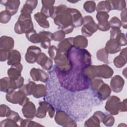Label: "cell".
<instances>
[{"label": "cell", "instance_id": "6da1fadb", "mask_svg": "<svg viewBox=\"0 0 127 127\" xmlns=\"http://www.w3.org/2000/svg\"><path fill=\"white\" fill-rule=\"evenodd\" d=\"M82 73L85 77L90 80L96 77L110 78L114 74V71L107 64L100 65H88L82 69Z\"/></svg>", "mask_w": 127, "mask_h": 127}, {"label": "cell", "instance_id": "7a4b0ae2", "mask_svg": "<svg viewBox=\"0 0 127 127\" xmlns=\"http://www.w3.org/2000/svg\"><path fill=\"white\" fill-rule=\"evenodd\" d=\"M67 9L58 14L54 19L55 24L60 27L65 34L71 33L74 29L72 24L71 16Z\"/></svg>", "mask_w": 127, "mask_h": 127}, {"label": "cell", "instance_id": "3957f363", "mask_svg": "<svg viewBox=\"0 0 127 127\" xmlns=\"http://www.w3.org/2000/svg\"><path fill=\"white\" fill-rule=\"evenodd\" d=\"M34 29L31 15L21 13L17 21L15 23L14 30L16 33H26Z\"/></svg>", "mask_w": 127, "mask_h": 127}, {"label": "cell", "instance_id": "277c9868", "mask_svg": "<svg viewBox=\"0 0 127 127\" xmlns=\"http://www.w3.org/2000/svg\"><path fill=\"white\" fill-rule=\"evenodd\" d=\"M56 67L64 74L67 73L72 69V64L68 54L62 53L59 51L57 56L54 59Z\"/></svg>", "mask_w": 127, "mask_h": 127}, {"label": "cell", "instance_id": "5b68a950", "mask_svg": "<svg viewBox=\"0 0 127 127\" xmlns=\"http://www.w3.org/2000/svg\"><path fill=\"white\" fill-rule=\"evenodd\" d=\"M81 32L82 36L85 37L91 36L98 30L97 24L94 21L93 17L90 15H86L83 18Z\"/></svg>", "mask_w": 127, "mask_h": 127}, {"label": "cell", "instance_id": "8992f818", "mask_svg": "<svg viewBox=\"0 0 127 127\" xmlns=\"http://www.w3.org/2000/svg\"><path fill=\"white\" fill-rule=\"evenodd\" d=\"M5 98L7 101L13 104H18L21 106H23L29 101V99L25 94L20 90L16 91L12 90L6 93Z\"/></svg>", "mask_w": 127, "mask_h": 127}, {"label": "cell", "instance_id": "52a82bcc", "mask_svg": "<svg viewBox=\"0 0 127 127\" xmlns=\"http://www.w3.org/2000/svg\"><path fill=\"white\" fill-rule=\"evenodd\" d=\"M56 123L63 127H76L75 122L64 111H58L55 117Z\"/></svg>", "mask_w": 127, "mask_h": 127}, {"label": "cell", "instance_id": "ba28073f", "mask_svg": "<svg viewBox=\"0 0 127 127\" xmlns=\"http://www.w3.org/2000/svg\"><path fill=\"white\" fill-rule=\"evenodd\" d=\"M39 106L36 113V117L37 118L40 119L45 118L47 112H48L49 116L50 118H53L55 115V109L53 106L45 101L39 102Z\"/></svg>", "mask_w": 127, "mask_h": 127}, {"label": "cell", "instance_id": "9c48e42d", "mask_svg": "<svg viewBox=\"0 0 127 127\" xmlns=\"http://www.w3.org/2000/svg\"><path fill=\"white\" fill-rule=\"evenodd\" d=\"M120 99L116 96H112L109 97L106 102L105 109L112 115H118L119 113Z\"/></svg>", "mask_w": 127, "mask_h": 127}, {"label": "cell", "instance_id": "30bf717a", "mask_svg": "<svg viewBox=\"0 0 127 127\" xmlns=\"http://www.w3.org/2000/svg\"><path fill=\"white\" fill-rule=\"evenodd\" d=\"M41 53L40 48L36 46H30L27 50L25 55L26 61L29 64H34L36 62L38 56Z\"/></svg>", "mask_w": 127, "mask_h": 127}, {"label": "cell", "instance_id": "8fae6325", "mask_svg": "<svg viewBox=\"0 0 127 127\" xmlns=\"http://www.w3.org/2000/svg\"><path fill=\"white\" fill-rule=\"evenodd\" d=\"M0 3L5 6V10L12 16L17 12L20 1L18 0H1Z\"/></svg>", "mask_w": 127, "mask_h": 127}, {"label": "cell", "instance_id": "7c38bea8", "mask_svg": "<svg viewBox=\"0 0 127 127\" xmlns=\"http://www.w3.org/2000/svg\"><path fill=\"white\" fill-rule=\"evenodd\" d=\"M22 112L25 118L28 119H33L36 116V109L34 104L30 101L25 103L22 108Z\"/></svg>", "mask_w": 127, "mask_h": 127}, {"label": "cell", "instance_id": "4fadbf2b", "mask_svg": "<svg viewBox=\"0 0 127 127\" xmlns=\"http://www.w3.org/2000/svg\"><path fill=\"white\" fill-rule=\"evenodd\" d=\"M30 74L32 79L35 81H40L43 82H46L48 80V75L43 70L33 68L31 69Z\"/></svg>", "mask_w": 127, "mask_h": 127}, {"label": "cell", "instance_id": "5bb4252c", "mask_svg": "<svg viewBox=\"0 0 127 127\" xmlns=\"http://www.w3.org/2000/svg\"><path fill=\"white\" fill-rule=\"evenodd\" d=\"M125 80L120 75H116L112 77L110 81L111 90L115 93L120 92L123 89Z\"/></svg>", "mask_w": 127, "mask_h": 127}, {"label": "cell", "instance_id": "9a60e30c", "mask_svg": "<svg viewBox=\"0 0 127 127\" xmlns=\"http://www.w3.org/2000/svg\"><path fill=\"white\" fill-rule=\"evenodd\" d=\"M67 10L71 16L72 24L74 28L82 25L83 17L80 11L76 9L69 7H68Z\"/></svg>", "mask_w": 127, "mask_h": 127}, {"label": "cell", "instance_id": "2e32d148", "mask_svg": "<svg viewBox=\"0 0 127 127\" xmlns=\"http://www.w3.org/2000/svg\"><path fill=\"white\" fill-rule=\"evenodd\" d=\"M36 63L40 65L44 69L50 70L53 66V61L51 58L43 53H41L37 57Z\"/></svg>", "mask_w": 127, "mask_h": 127}, {"label": "cell", "instance_id": "e0dca14e", "mask_svg": "<svg viewBox=\"0 0 127 127\" xmlns=\"http://www.w3.org/2000/svg\"><path fill=\"white\" fill-rule=\"evenodd\" d=\"M73 37H69L64 39L58 45L59 51L62 53L68 54L73 47Z\"/></svg>", "mask_w": 127, "mask_h": 127}, {"label": "cell", "instance_id": "ac0fdd59", "mask_svg": "<svg viewBox=\"0 0 127 127\" xmlns=\"http://www.w3.org/2000/svg\"><path fill=\"white\" fill-rule=\"evenodd\" d=\"M14 44V40L10 37L2 36L0 38V49L9 52L12 50Z\"/></svg>", "mask_w": 127, "mask_h": 127}, {"label": "cell", "instance_id": "d6986e66", "mask_svg": "<svg viewBox=\"0 0 127 127\" xmlns=\"http://www.w3.org/2000/svg\"><path fill=\"white\" fill-rule=\"evenodd\" d=\"M23 66L20 63H18L11 65L7 70L8 77L11 79H16L21 76Z\"/></svg>", "mask_w": 127, "mask_h": 127}, {"label": "cell", "instance_id": "ffe728a7", "mask_svg": "<svg viewBox=\"0 0 127 127\" xmlns=\"http://www.w3.org/2000/svg\"><path fill=\"white\" fill-rule=\"evenodd\" d=\"M42 7L41 9V12L45 15L47 17L51 16L53 9L55 0H43L41 1Z\"/></svg>", "mask_w": 127, "mask_h": 127}, {"label": "cell", "instance_id": "44dd1931", "mask_svg": "<svg viewBox=\"0 0 127 127\" xmlns=\"http://www.w3.org/2000/svg\"><path fill=\"white\" fill-rule=\"evenodd\" d=\"M114 65L117 68H121L127 63V48L123 49L120 55L116 57L113 61Z\"/></svg>", "mask_w": 127, "mask_h": 127}, {"label": "cell", "instance_id": "7402d4cb", "mask_svg": "<svg viewBox=\"0 0 127 127\" xmlns=\"http://www.w3.org/2000/svg\"><path fill=\"white\" fill-rule=\"evenodd\" d=\"M105 49L108 54H114L121 50V46L117 43L115 39H110L106 43Z\"/></svg>", "mask_w": 127, "mask_h": 127}, {"label": "cell", "instance_id": "603a6c76", "mask_svg": "<svg viewBox=\"0 0 127 127\" xmlns=\"http://www.w3.org/2000/svg\"><path fill=\"white\" fill-rule=\"evenodd\" d=\"M96 92L98 98L101 100H105L110 97L111 93V89L108 84L104 83Z\"/></svg>", "mask_w": 127, "mask_h": 127}, {"label": "cell", "instance_id": "cb8c5ba5", "mask_svg": "<svg viewBox=\"0 0 127 127\" xmlns=\"http://www.w3.org/2000/svg\"><path fill=\"white\" fill-rule=\"evenodd\" d=\"M88 40L82 35H78L73 37V47L77 49H84L88 46Z\"/></svg>", "mask_w": 127, "mask_h": 127}, {"label": "cell", "instance_id": "d4e9b609", "mask_svg": "<svg viewBox=\"0 0 127 127\" xmlns=\"http://www.w3.org/2000/svg\"><path fill=\"white\" fill-rule=\"evenodd\" d=\"M41 35V46L45 49H49L51 46V41L52 40V33L49 31H42L39 32Z\"/></svg>", "mask_w": 127, "mask_h": 127}, {"label": "cell", "instance_id": "484cf974", "mask_svg": "<svg viewBox=\"0 0 127 127\" xmlns=\"http://www.w3.org/2000/svg\"><path fill=\"white\" fill-rule=\"evenodd\" d=\"M0 90L1 92L8 93L13 90L12 80L9 77H4L0 80Z\"/></svg>", "mask_w": 127, "mask_h": 127}, {"label": "cell", "instance_id": "4316f807", "mask_svg": "<svg viewBox=\"0 0 127 127\" xmlns=\"http://www.w3.org/2000/svg\"><path fill=\"white\" fill-rule=\"evenodd\" d=\"M38 4L37 0H27L25 2V3L22 7V8L21 10V13L31 15L32 13L33 9H34L37 6Z\"/></svg>", "mask_w": 127, "mask_h": 127}, {"label": "cell", "instance_id": "83f0119b", "mask_svg": "<svg viewBox=\"0 0 127 127\" xmlns=\"http://www.w3.org/2000/svg\"><path fill=\"white\" fill-rule=\"evenodd\" d=\"M21 54L19 51L16 50H12L9 53L7 64L8 65H12L13 64L20 63Z\"/></svg>", "mask_w": 127, "mask_h": 127}, {"label": "cell", "instance_id": "f1b7e54d", "mask_svg": "<svg viewBox=\"0 0 127 127\" xmlns=\"http://www.w3.org/2000/svg\"><path fill=\"white\" fill-rule=\"evenodd\" d=\"M34 19L37 22L39 25L44 28H48L50 24L47 20V17L42 12H37L34 15Z\"/></svg>", "mask_w": 127, "mask_h": 127}, {"label": "cell", "instance_id": "f546056e", "mask_svg": "<svg viewBox=\"0 0 127 127\" xmlns=\"http://www.w3.org/2000/svg\"><path fill=\"white\" fill-rule=\"evenodd\" d=\"M47 95V89L44 84H36L33 92L32 95L36 98H39L45 96Z\"/></svg>", "mask_w": 127, "mask_h": 127}, {"label": "cell", "instance_id": "4dcf8cb0", "mask_svg": "<svg viewBox=\"0 0 127 127\" xmlns=\"http://www.w3.org/2000/svg\"><path fill=\"white\" fill-rule=\"evenodd\" d=\"M27 40L33 43H39L41 41V35L39 33H37L35 29H33L25 33Z\"/></svg>", "mask_w": 127, "mask_h": 127}, {"label": "cell", "instance_id": "1f68e13d", "mask_svg": "<svg viewBox=\"0 0 127 127\" xmlns=\"http://www.w3.org/2000/svg\"><path fill=\"white\" fill-rule=\"evenodd\" d=\"M111 5V10H123L126 8V1L123 0H109Z\"/></svg>", "mask_w": 127, "mask_h": 127}, {"label": "cell", "instance_id": "d6a6232c", "mask_svg": "<svg viewBox=\"0 0 127 127\" xmlns=\"http://www.w3.org/2000/svg\"><path fill=\"white\" fill-rule=\"evenodd\" d=\"M96 10L97 12L104 11L108 13L111 10V7L109 0L100 1L96 7Z\"/></svg>", "mask_w": 127, "mask_h": 127}, {"label": "cell", "instance_id": "836d02e7", "mask_svg": "<svg viewBox=\"0 0 127 127\" xmlns=\"http://www.w3.org/2000/svg\"><path fill=\"white\" fill-rule=\"evenodd\" d=\"M36 83L32 81H29L27 84L23 85L19 90L23 92L26 96L32 95V92Z\"/></svg>", "mask_w": 127, "mask_h": 127}, {"label": "cell", "instance_id": "e575fe53", "mask_svg": "<svg viewBox=\"0 0 127 127\" xmlns=\"http://www.w3.org/2000/svg\"><path fill=\"white\" fill-rule=\"evenodd\" d=\"M96 57L99 61L106 64H109L108 53L107 52L105 48H102L99 50L97 52Z\"/></svg>", "mask_w": 127, "mask_h": 127}, {"label": "cell", "instance_id": "d590c367", "mask_svg": "<svg viewBox=\"0 0 127 127\" xmlns=\"http://www.w3.org/2000/svg\"><path fill=\"white\" fill-rule=\"evenodd\" d=\"M100 121L99 119L94 115L88 119L84 124L85 127H100Z\"/></svg>", "mask_w": 127, "mask_h": 127}, {"label": "cell", "instance_id": "8d00e7d4", "mask_svg": "<svg viewBox=\"0 0 127 127\" xmlns=\"http://www.w3.org/2000/svg\"><path fill=\"white\" fill-rule=\"evenodd\" d=\"M101 122L103 123L106 126L111 127L112 126L115 122L114 117L110 114H106L105 113Z\"/></svg>", "mask_w": 127, "mask_h": 127}, {"label": "cell", "instance_id": "74e56055", "mask_svg": "<svg viewBox=\"0 0 127 127\" xmlns=\"http://www.w3.org/2000/svg\"><path fill=\"white\" fill-rule=\"evenodd\" d=\"M84 10L89 13H92L96 10V3L94 1L88 0L85 2L83 5Z\"/></svg>", "mask_w": 127, "mask_h": 127}, {"label": "cell", "instance_id": "f35d334b", "mask_svg": "<svg viewBox=\"0 0 127 127\" xmlns=\"http://www.w3.org/2000/svg\"><path fill=\"white\" fill-rule=\"evenodd\" d=\"M65 33L62 30L52 33V40L55 41L61 42L65 37Z\"/></svg>", "mask_w": 127, "mask_h": 127}, {"label": "cell", "instance_id": "ab89813d", "mask_svg": "<svg viewBox=\"0 0 127 127\" xmlns=\"http://www.w3.org/2000/svg\"><path fill=\"white\" fill-rule=\"evenodd\" d=\"M104 81L101 79H94L91 80V87L93 91L97 92L101 85L104 84Z\"/></svg>", "mask_w": 127, "mask_h": 127}, {"label": "cell", "instance_id": "60d3db41", "mask_svg": "<svg viewBox=\"0 0 127 127\" xmlns=\"http://www.w3.org/2000/svg\"><path fill=\"white\" fill-rule=\"evenodd\" d=\"M11 18V14L6 10H3L0 13V22L1 23L6 24L8 23Z\"/></svg>", "mask_w": 127, "mask_h": 127}, {"label": "cell", "instance_id": "b9f144b4", "mask_svg": "<svg viewBox=\"0 0 127 127\" xmlns=\"http://www.w3.org/2000/svg\"><path fill=\"white\" fill-rule=\"evenodd\" d=\"M117 43L120 46H124L127 45V37L125 34L123 33H120L115 38Z\"/></svg>", "mask_w": 127, "mask_h": 127}, {"label": "cell", "instance_id": "7bdbcfd3", "mask_svg": "<svg viewBox=\"0 0 127 127\" xmlns=\"http://www.w3.org/2000/svg\"><path fill=\"white\" fill-rule=\"evenodd\" d=\"M96 17L98 23H100L108 21V19L109 18V15L106 12L99 11L97 12Z\"/></svg>", "mask_w": 127, "mask_h": 127}, {"label": "cell", "instance_id": "ee69618b", "mask_svg": "<svg viewBox=\"0 0 127 127\" xmlns=\"http://www.w3.org/2000/svg\"><path fill=\"white\" fill-rule=\"evenodd\" d=\"M109 24L111 28H119L122 26V22L121 20L116 16L113 17L110 20Z\"/></svg>", "mask_w": 127, "mask_h": 127}, {"label": "cell", "instance_id": "f6af8a7d", "mask_svg": "<svg viewBox=\"0 0 127 127\" xmlns=\"http://www.w3.org/2000/svg\"><path fill=\"white\" fill-rule=\"evenodd\" d=\"M20 127H38V126H43V125L38 124L35 122L32 121L30 120V119H27V120H23L21 121L20 125Z\"/></svg>", "mask_w": 127, "mask_h": 127}, {"label": "cell", "instance_id": "bcb514c9", "mask_svg": "<svg viewBox=\"0 0 127 127\" xmlns=\"http://www.w3.org/2000/svg\"><path fill=\"white\" fill-rule=\"evenodd\" d=\"M20 126L17 124V123L14 122V121L7 118L6 119L3 120L0 122V127H19Z\"/></svg>", "mask_w": 127, "mask_h": 127}, {"label": "cell", "instance_id": "7dc6e473", "mask_svg": "<svg viewBox=\"0 0 127 127\" xmlns=\"http://www.w3.org/2000/svg\"><path fill=\"white\" fill-rule=\"evenodd\" d=\"M7 118H9L13 121H14V122H15L17 123H20L21 122V121L23 120V119L19 116V114L13 111H10V112L9 113V114H8V115L6 117Z\"/></svg>", "mask_w": 127, "mask_h": 127}, {"label": "cell", "instance_id": "c3c4849f", "mask_svg": "<svg viewBox=\"0 0 127 127\" xmlns=\"http://www.w3.org/2000/svg\"><path fill=\"white\" fill-rule=\"evenodd\" d=\"M10 109L6 105L1 104L0 106V117H7L10 112Z\"/></svg>", "mask_w": 127, "mask_h": 127}, {"label": "cell", "instance_id": "681fc988", "mask_svg": "<svg viewBox=\"0 0 127 127\" xmlns=\"http://www.w3.org/2000/svg\"><path fill=\"white\" fill-rule=\"evenodd\" d=\"M59 52L58 48L56 47L55 46H51L49 48L48 50V54L52 60L55 59L56 57L57 56L58 53Z\"/></svg>", "mask_w": 127, "mask_h": 127}, {"label": "cell", "instance_id": "f907efd6", "mask_svg": "<svg viewBox=\"0 0 127 127\" xmlns=\"http://www.w3.org/2000/svg\"><path fill=\"white\" fill-rule=\"evenodd\" d=\"M98 25V29L102 31H106L110 29V26L109 24V22L108 21L98 23L97 24Z\"/></svg>", "mask_w": 127, "mask_h": 127}, {"label": "cell", "instance_id": "816d5d0a", "mask_svg": "<svg viewBox=\"0 0 127 127\" xmlns=\"http://www.w3.org/2000/svg\"><path fill=\"white\" fill-rule=\"evenodd\" d=\"M121 22H122V27L126 29L127 28V8H125L123 10H122L121 13Z\"/></svg>", "mask_w": 127, "mask_h": 127}, {"label": "cell", "instance_id": "f5cc1de1", "mask_svg": "<svg viewBox=\"0 0 127 127\" xmlns=\"http://www.w3.org/2000/svg\"><path fill=\"white\" fill-rule=\"evenodd\" d=\"M9 52H7V51H4L3 50L0 49V62H4V61L7 60Z\"/></svg>", "mask_w": 127, "mask_h": 127}, {"label": "cell", "instance_id": "db71d44e", "mask_svg": "<svg viewBox=\"0 0 127 127\" xmlns=\"http://www.w3.org/2000/svg\"><path fill=\"white\" fill-rule=\"evenodd\" d=\"M121 32V30L119 28H112L110 31V39H115Z\"/></svg>", "mask_w": 127, "mask_h": 127}, {"label": "cell", "instance_id": "11a10c76", "mask_svg": "<svg viewBox=\"0 0 127 127\" xmlns=\"http://www.w3.org/2000/svg\"><path fill=\"white\" fill-rule=\"evenodd\" d=\"M127 111V100L124 99L122 102H121L120 105L119 112H126Z\"/></svg>", "mask_w": 127, "mask_h": 127}]
</instances>
